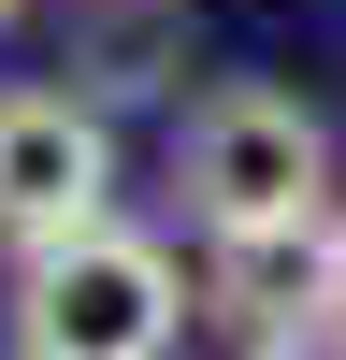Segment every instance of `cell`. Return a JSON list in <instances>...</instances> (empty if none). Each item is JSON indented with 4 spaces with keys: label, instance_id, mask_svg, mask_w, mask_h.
<instances>
[{
    "label": "cell",
    "instance_id": "cell-2",
    "mask_svg": "<svg viewBox=\"0 0 346 360\" xmlns=\"http://www.w3.org/2000/svg\"><path fill=\"white\" fill-rule=\"evenodd\" d=\"M188 259L159 231H72V245L15 259V360H173L188 346Z\"/></svg>",
    "mask_w": 346,
    "mask_h": 360
},
{
    "label": "cell",
    "instance_id": "cell-1",
    "mask_svg": "<svg viewBox=\"0 0 346 360\" xmlns=\"http://www.w3.org/2000/svg\"><path fill=\"white\" fill-rule=\"evenodd\" d=\"M173 188H188V217H202V245H260V231H317L332 217V115L303 101V86H260V72H231V86H202L188 115H173Z\"/></svg>",
    "mask_w": 346,
    "mask_h": 360
},
{
    "label": "cell",
    "instance_id": "cell-6",
    "mask_svg": "<svg viewBox=\"0 0 346 360\" xmlns=\"http://www.w3.org/2000/svg\"><path fill=\"white\" fill-rule=\"evenodd\" d=\"M15 15H29V0H0V29H15Z\"/></svg>",
    "mask_w": 346,
    "mask_h": 360
},
{
    "label": "cell",
    "instance_id": "cell-5",
    "mask_svg": "<svg viewBox=\"0 0 346 360\" xmlns=\"http://www.w3.org/2000/svg\"><path fill=\"white\" fill-rule=\"evenodd\" d=\"M260 360H332V346H260Z\"/></svg>",
    "mask_w": 346,
    "mask_h": 360
},
{
    "label": "cell",
    "instance_id": "cell-7",
    "mask_svg": "<svg viewBox=\"0 0 346 360\" xmlns=\"http://www.w3.org/2000/svg\"><path fill=\"white\" fill-rule=\"evenodd\" d=\"M332 360H346V346H332Z\"/></svg>",
    "mask_w": 346,
    "mask_h": 360
},
{
    "label": "cell",
    "instance_id": "cell-4",
    "mask_svg": "<svg viewBox=\"0 0 346 360\" xmlns=\"http://www.w3.org/2000/svg\"><path fill=\"white\" fill-rule=\"evenodd\" d=\"M72 72H86V101H101V86H173V72H188V15H159V0H101L86 44H72Z\"/></svg>",
    "mask_w": 346,
    "mask_h": 360
},
{
    "label": "cell",
    "instance_id": "cell-3",
    "mask_svg": "<svg viewBox=\"0 0 346 360\" xmlns=\"http://www.w3.org/2000/svg\"><path fill=\"white\" fill-rule=\"evenodd\" d=\"M115 217V115L86 86H0V245L44 259Z\"/></svg>",
    "mask_w": 346,
    "mask_h": 360
}]
</instances>
